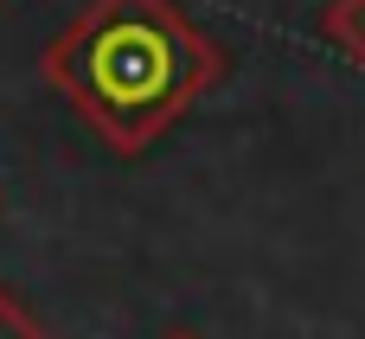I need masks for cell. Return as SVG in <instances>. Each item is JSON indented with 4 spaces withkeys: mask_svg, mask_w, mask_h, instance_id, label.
Wrapping results in <instances>:
<instances>
[{
    "mask_svg": "<svg viewBox=\"0 0 365 339\" xmlns=\"http://www.w3.org/2000/svg\"><path fill=\"white\" fill-rule=\"evenodd\" d=\"M0 339H45V333L26 320V308H19V301H6V295H0Z\"/></svg>",
    "mask_w": 365,
    "mask_h": 339,
    "instance_id": "3957f363",
    "label": "cell"
},
{
    "mask_svg": "<svg viewBox=\"0 0 365 339\" xmlns=\"http://www.w3.org/2000/svg\"><path fill=\"white\" fill-rule=\"evenodd\" d=\"M327 32H334L346 51H359V58H365V0H334V13H327Z\"/></svg>",
    "mask_w": 365,
    "mask_h": 339,
    "instance_id": "7a4b0ae2",
    "label": "cell"
},
{
    "mask_svg": "<svg viewBox=\"0 0 365 339\" xmlns=\"http://www.w3.org/2000/svg\"><path fill=\"white\" fill-rule=\"evenodd\" d=\"M45 77L109 147L135 154L218 77V51L180 0H90V13L45 51Z\"/></svg>",
    "mask_w": 365,
    "mask_h": 339,
    "instance_id": "6da1fadb",
    "label": "cell"
}]
</instances>
